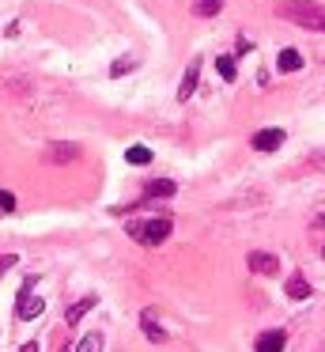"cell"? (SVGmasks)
Segmentation results:
<instances>
[{"label": "cell", "mask_w": 325, "mask_h": 352, "mask_svg": "<svg viewBox=\"0 0 325 352\" xmlns=\"http://www.w3.org/2000/svg\"><path fill=\"white\" fill-rule=\"evenodd\" d=\"M174 193H178L174 178H155V182L144 186V201H163V197H174Z\"/></svg>", "instance_id": "52a82bcc"}, {"label": "cell", "mask_w": 325, "mask_h": 352, "mask_svg": "<svg viewBox=\"0 0 325 352\" xmlns=\"http://www.w3.org/2000/svg\"><path fill=\"white\" fill-rule=\"evenodd\" d=\"M30 288H34V276H30L27 284H23V292H19V303H15V314H19L23 322H30V318H38V314L45 311V303L38 296H30Z\"/></svg>", "instance_id": "3957f363"}, {"label": "cell", "mask_w": 325, "mask_h": 352, "mask_svg": "<svg viewBox=\"0 0 325 352\" xmlns=\"http://www.w3.org/2000/svg\"><path fill=\"white\" fill-rule=\"evenodd\" d=\"M128 69H133V61H128V57H121V61H113V65H110V76H125Z\"/></svg>", "instance_id": "ac0fdd59"}, {"label": "cell", "mask_w": 325, "mask_h": 352, "mask_svg": "<svg viewBox=\"0 0 325 352\" xmlns=\"http://www.w3.org/2000/svg\"><path fill=\"white\" fill-rule=\"evenodd\" d=\"M219 12H223V0H193V16H201V19H212Z\"/></svg>", "instance_id": "5bb4252c"}, {"label": "cell", "mask_w": 325, "mask_h": 352, "mask_svg": "<svg viewBox=\"0 0 325 352\" xmlns=\"http://www.w3.org/2000/svg\"><path fill=\"white\" fill-rule=\"evenodd\" d=\"M246 261H249V273H261V276H276V273H280V261H276V254L254 250Z\"/></svg>", "instance_id": "277c9868"}, {"label": "cell", "mask_w": 325, "mask_h": 352, "mask_svg": "<svg viewBox=\"0 0 325 352\" xmlns=\"http://www.w3.org/2000/svg\"><path fill=\"white\" fill-rule=\"evenodd\" d=\"M249 144H254L257 152H276V148L284 144V129H261V133H254Z\"/></svg>", "instance_id": "8992f818"}, {"label": "cell", "mask_w": 325, "mask_h": 352, "mask_svg": "<svg viewBox=\"0 0 325 352\" xmlns=\"http://www.w3.org/2000/svg\"><path fill=\"white\" fill-rule=\"evenodd\" d=\"M284 344H287L284 329H269V333L257 337V352H284Z\"/></svg>", "instance_id": "ba28073f"}, {"label": "cell", "mask_w": 325, "mask_h": 352, "mask_svg": "<svg viewBox=\"0 0 325 352\" xmlns=\"http://www.w3.org/2000/svg\"><path fill=\"white\" fill-rule=\"evenodd\" d=\"M310 223H314V228H325V205H317V208H314V216H310Z\"/></svg>", "instance_id": "44dd1931"}, {"label": "cell", "mask_w": 325, "mask_h": 352, "mask_svg": "<svg viewBox=\"0 0 325 352\" xmlns=\"http://www.w3.org/2000/svg\"><path fill=\"white\" fill-rule=\"evenodd\" d=\"M125 231H128V239H133V243H140V246H159V243H166V239H170L174 223L166 220V216H151V220H133Z\"/></svg>", "instance_id": "7a4b0ae2"}, {"label": "cell", "mask_w": 325, "mask_h": 352, "mask_svg": "<svg viewBox=\"0 0 325 352\" xmlns=\"http://www.w3.org/2000/svg\"><path fill=\"white\" fill-rule=\"evenodd\" d=\"M280 72H299L302 69V54L299 50H280Z\"/></svg>", "instance_id": "4fadbf2b"}, {"label": "cell", "mask_w": 325, "mask_h": 352, "mask_svg": "<svg viewBox=\"0 0 325 352\" xmlns=\"http://www.w3.org/2000/svg\"><path fill=\"white\" fill-rule=\"evenodd\" d=\"M140 329L148 333L151 344H163V341H166V329L159 326V314L151 311V307H148V311H140Z\"/></svg>", "instance_id": "5b68a950"}, {"label": "cell", "mask_w": 325, "mask_h": 352, "mask_svg": "<svg viewBox=\"0 0 325 352\" xmlns=\"http://www.w3.org/2000/svg\"><path fill=\"white\" fill-rule=\"evenodd\" d=\"M15 261H19V258H15V254H0V276H4V273H8V269H12V265H15Z\"/></svg>", "instance_id": "ffe728a7"}, {"label": "cell", "mask_w": 325, "mask_h": 352, "mask_svg": "<svg viewBox=\"0 0 325 352\" xmlns=\"http://www.w3.org/2000/svg\"><path fill=\"white\" fill-rule=\"evenodd\" d=\"M102 344H106L102 333H83V341L76 344V352H102Z\"/></svg>", "instance_id": "2e32d148"}, {"label": "cell", "mask_w": 325, "mask_h": 352, "mask_svg": "<svg viewBox=\"0 0 325 352\" xmlns=\"http://www.w3.org/2000/svg\"><path fill=\"white\" fill-rule=\"evenodd\" d=\"M125 160L133 163V167H148V163H151V148H144V144H133V148L125 152Z\"/></svg>", "instance_id": "9a60e30c"}, {"label": "cell", "mask_w": 325, "mask_h": 352, "mask_svg": "<svg viewBox=\"0 0 325 352\" xmlns=\"http://www.w3.org/2000/svg\"><path fill=\"white\" fill-rule=\"evenodd\" d=\"M95 303H98V296H83L80 303H72V307H68L65 322H68V326H76V322H80V318H83V314H87V311H91V307H95Z\"/></svg>", "instance_id": "7c38bea8"}, {"label": "cell", "mask_w": 325, "mask_h": 352, "mask_svg": "<svg viewBox=\"0 0 325 352\" xmlns=\"http://www.w3.org/2000/svg\"><path fill=\"white\" fill-rule=\"evenodd\" d=\"M197 76H201V69H197V65H189L186 76H181V84H178V102H189V99H193V91H197Z\"/></svg>", "instance_id": "30bf717a"}, {"label": "cell", "mask_w": 325, "mask_h": 352, "mask_svg": "<svg viewBox=\"0 0 325 352\" xmlns=\"http://www.w3.org/2000/svg\"><path fill=\"white\" fill-rule=\"evenodd\" d=\"M322 258H325V246H322Z\"/></svg>", "instance_id": "603a6c76"}, {"label": "cell", "mask_w": 325, "mask_h": 352, "mask_svg": "<svg viewBox=\"0 0 325 352\" xmlns=\"http://www.w3.org/2000/svg\"><path fill=\"white\" fill-rule=\"evenodd\" d=\"M80 155V144H49L45 148V160L49 163H72Z\"/></svg>", "instance_id": "9c48e42d"}, {"label": "cell", "mask_w": 325, "mask_h": 352, "mask_svg": "<svg viewBox=\"0 0 325 352\" xmlns=\"http://www.w3.org/2000/svg\"><path fill=\"white\" fill-rule=\"evenodd\" d=\"M216 69H219V76H223V80H234V76H238V65H234V57H231V54L219 57Z\"/></svg>", "instance_id": "e0dca14e"}, {"label": "cell", "mask_w": 325, "mask_h": 352, "mask_svg": "<svg viewBox=\"0 0 325 352\" xmlns=\"http://www.w3.org/2000/svg\"><path fill=\"white\" fill-rule=\"evenodd\" d=\"M276 16L302 31L325 34V4H317V0H284V4H276Z\"/></svg>", "instance_id": "6da1fadb"}, {"label": "cell", "mask_w": 325, "mask_h": 352, "mask_svg": "<svg viewBox=\"0 0 325 352\" xmlns=\"http://www.w3.org/2000/svg\"><path fill=\"white\" fill-rule=\"evenodd\" d=\"M19 352H38V344H34V341H27V344H23Z\"/></svg>", "instance_id": "7402d4cb"}, {"label": "cell", "mask_w": 325, "mask_h": 352, "mask_svg": "<svg viewBox=\"0 0 325 352\" xmlns=\"http://www.w3.org/2000/svg\"><path fill=\"white\" fill-rule=\"evenodd\" d=\"M287 296L299 299V303H302V299H310V284H306V276H302V273L287 276Z\"/></svg>", "instance_id": "8fae6325"}, {"label": "cell", "mask_w": 325, "mask_h": 352, "mask_svg": "<svg viewBox=\"0 0 325 352\" xmlns=\"http://www.w3.org/2000/svg\"><path fill=\"white\" fill-rule=\"evenodd\" d=\"M0 212H15V197L8 190H0Z\"/></svg>", "instance_id": "d6986e66"}]
</instances>
